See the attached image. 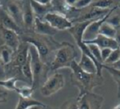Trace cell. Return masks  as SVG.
Segmentation results:
<instances>
[{"mask_svg": "<svg viewBox=\"0 0 120 109\" xmlns=\"http://www.w3.org/2000/svg\"><path fill=\"white\" fill-rule=\"evenodd\" d=\"M43 20L48 22L52 27L58 30H69L73 26V22L66 16L56 12H48L44 16Z\"/></svg>", "mask_w": 120, "mask_h": 109, "instance_id": "obj_7", "label": "cell"}, {"mask_svg": "<svg viewBox=\"0 0 120 109\" xmlns=\"http://www.w3.org/2000/svg\"><path fill=\"white\" fill-rule=\"evenodd\" d=\"M23 2V22L24 26L27 29L34 28L35 15L32 8L30 0H24Z\"/></svg>", "mask_w": 120, "mask_h": 109, "instance_id": "obj_12", "label": "cell"}, {"mask_svg": "<svg viewBox=\"0 0 120 109\" xmlns=\"http://www.w3.org/2000/svg\"><path fill=\"white\" fill-rule=\"evenodd\" d=\"M113 4H114V0H96L91 4V6L101 9H109Z\"/></svg>", "mask_w": 120, "mask_h": 109, "instance_id": "obj_25", "label": "cell"}, {"mask_svg": "<svg viewBox=\"0 0 120 109\" xmlns=\"http://www.w3.org/2000/svg\"><path fill=\"white\" fill-rule=\"evenodd\" d=\"M30 3H31V6L35 16L40 18L41 20H43L44 16L48 12H52V3L51 4H42L35 0H30Z\"/></svg>", "mask_w": 120, "mask_h": 109, "instance_id": "obj_17", "label": "cell"}, {"mask_svg": "<svg viewBox=\"0 0 120 109\" xmlns=\"http://www.w3.org/2000/svg\"><path fill=\"white\" fill-rule=\"evenodd\" d=\"M30 57H31V66L34 76L32 87L35 89L40 85L42 80L46 78L47 71H48V65L42 60L35 46L30 44Z\"/></svg>", "mask_w": 120, "mask_h": 109, "instance_id": "obj_4", "label": "cell"}, {"mask_svg": "<svg viewBox=\"0 0 120 109\" xmlns=\"http://www.w3.org/2000/svg\"><path fill=\"white\" fill-rule=\"evenodd\" d=\"M18 79L16 77L9 78L8 80H1L0 85L3 88H5L8 90H11V91H16L17 93L18 89H19V88L16 85V83Z\"/></svg>", "mask_w": 120, "mask_h": 109, "instance_id": "obj_23", "label": "cell"}, {"mask_svg": "<svg viewBox=\"0 0 120 109\" xmlns=\"http://www.w3.org/2000/svg\"><path fill=\"white\" fill-rule=\"evenodd\" d=\"M70 68L72 70L70 76L72 84L79 90V97H81L87 92H92L94 88L101 85L104 81L103 76L97 73H89L83 71L79 66V62L75 60L71 62Z\"/></svg>", "mask_w": 120, "mask_h": 109, "instance_id": "obj_1", "label": "cell"}, {"mask_svg": "<svg viewBox=\"0 0 120 109\" xmlns=\"http://www.w3.org/2000/svg\"><path fill=\"white\" fill-rule=\"evenodd\" d=\"M65 85V78L60 73L51 76L47 78L46 81L40 89L41 94L45 97H49L54 93L59 92Z\"/></svg>", "mask_w": 120, "mask_h": 109, "instance_id": "obj_5", "label": "cell"}, {"mask_svg": "<svg viewBox=\"0 0 120 109\" xmlns=\"http://www.w3.org/2000/svg\"><path fill=\"white\" fill-rule=\"evenodd\" d=\"M21 73L23 74V76H24L26 79H28L29 81H30V85H32V84H33L34 76H33V71H32L30 53V56H29V58L27 59V61L21 66Z\"/></svg>", "mask_w": 120, "mask_h": 109, "instance_id": "obj_22", "label": "cell"}, {"mask_svg": "<svg viewBox=\"0 0 120 109\" xmlns=\"http://www.w3.org/2000/svg\"><path fill=\"white\" fill-rule=\"evenodd\" d=\"M93 0H78V2L74 5V8L77 9H82L87 6L92 4Z\"/></svg>", "mask_w": 120, "mask_h": 109, "instance_id": "obj_30", "label": "cell"}, {"mask_svg": "<svg viewBox=\"0 0 120 109\" xmlns=\"http://www.w3.org/2000/svg\"><path fill=\"white\" fill-rule=\"evenodd\" d=\"M118 8H119V9H120V4L119 5V6H118Z\"/></svg>", "mask_w": 120, "mask_h": 109, "instance_id": "obj_36", "label": "cell"}, {"mask_svg": "<svg viewBox=\"0 0 120 109\" xmlns=\"http://www.w3.org/2000/svg\"><path fill=\"white\" fill-rule=\"evenodd\" d=\"M112 14V13H111ZM111 14L109 16V17L106 19V22L109 24L112 25L114 27H119L120 26V16L119 15H114V16H111Z\"/></svg>", "mask_w": 120, "mask_h": 109, "instance_id": "obj_29", "label": "cell"}, {"mask_svg": "<svg viewBox=\"0 0 120 109\" xmlns=\"http://www.w3.org/2000/svg\"><path fill=\"white\" fill-rule=\"evenodd\" d=\"M99 34L105 35V36L109 37V38L115 39L116 34H117V28L113 26L112 25L109 24L105 21L103 22L102 25L100 27Z\"/></svg>", "mask_w": 120, "mask_h": 109, "instance_id": "obj_20", "label": "cell"}, {"mask_svg": "<svg viewBox=\"0 0 120 109\" xmlns=\"http://www.w3.org/2000/svg\"><path fill=\"white\" fill-rule=\"evenodd\" d=\"M87 46H88L89 49H90L92 54L94 56V57L101 63H103L102 58H101V48L98 45H96L95 44H87Z\"/></svg>", "mask_w": 120, "mask_h": 109, "instance_id": "obj_27", "label": "cell"}, {"mask_svg": "<svg viewBox=\"0 0 120 109\" xmlns=\"http://www.w3.org/2000/svg\"><path fill=\"white\" fill-rule=\"evenodd\" d=\"M16 52V64L19 66H21L26 62L30 56V44L24 41L22 44H20V47Z\"/></svg>", "mask_w": 120, "mask_h": 109, "instance_id": "obj_18", "label": "cell"}, {"mask_svg": "<svg viewBox=\"0 0 120 109\" xmlns=\"http://www.w3.org/2000/svg\"><path fill=\"white\" fill-rule=\"evenodd\" d=\"M78 54L73 44L63 42L56 50L55 55L51 62L52 70H58L64 67H70L73 61L75 60Z\"/></svg>", "mask_w": 120, "mask_h": 109, "instance_id": "obj_2", "label": "cell"}, {"mask_svg": "<svg viewBox=\"0 0 120 109\" xmlns=\"http://www.w3.org/2000/svg\"><path fill=\"white\" fill-rule=\"evenodd\" d=\"M115 40H117L118 44H119V46H120V27L119 29H117V34H116Z\"/></svg>", "mask_w": 120, "mask_h": 109, "instance_id": "obj_32", "label": "cell"}, {"mask_svg": "<svg viewBox=\"0 0 120 109\" xmlns=\"http://www.w3.org/2000/svg\"><path fill=\"white\" fill-rule=\"evenodd\" d=\"M0 19H1V25L7 29H9L16 32L18 35L22 34V29L18 25L14 19L1 7L0 10Z\"/></svg>", "mask_w": 120, "mask_h": 109, "instance_id": "obj_13", "label": "cell"}, {"mask_svg": "<svg viewBox=\"0 0 120 109\" xmlns=\"http://www.w3.org/2000/svg\"><path fill=\"white\" fill-rule=\"evenodd\" d=\"M79 65L83 71H87V72L97 73V67H96V62L90 57L86 55L83 52H82L81 60L79 62Z\"/></svg>", "mask_w": 120, "mask_h": 109, "instance_id": "obj_19", "label": "cell"}, {"mask_svg": "<svg viewBox=\"0 0 120 109\" xmlns=\"http://www.w3.org/2000/svg\"><path fill=\"white\" fill-rule=\"evenodd\" d=\"M65 2H66L67 4H69L70 6L71 7H74V5H75V3L78 2V0H65Z\"/></svg>", "mask_w": 120, "mask_h": 109, "instance_id": "obj_33", "label": "cell"}, {"mask_svg": "<svg viewBox=\"0 0 120 109\" xmlns=\"http://www.w3.org/2000/svg\"><path fill=\"white\" fill-rule=\"evenodd\" d=\"M109 11H110V10H109V9H101V8L92 7V8H91L87 12L83 13V14L81 15L80 16L76 18L75 20H73L72 22L76 23V22L86 21H89V20L99 19V18L105 16Z\"/></svg>", "mask_w": 120, "mask_h": 109, "instance_id": "obj_14", "label": "cell"}, {"mask_svg": "<svg viewBox=\"0 0 120 109\" xmlns=\"http://www.w3.org/2000/svg\"><path fill=\"white\" fill-rule=\"evenodd\" d=\"M19 1H24V0H19Z\"/></svg>", "mask_w": 120, "mask_h": 109, "instance_id": "obj_37", "label": "cell"}, {"mask_svg": "<svg viewBox=\"0 0 120 109\" xmlns=\"http://www.w3.org/2000/svg\"><path fill=\"white\" fill-rule=\"evenodd\" d=\"M113 49L109 48H104L101 49V58H102L103 63L105 62V61L108 58V57L109 56V54L111 53Z\"/></svg>", "mask_w": 120, "mask_h": 109, "instance_id": "obj_31", "label": "cell"}, {"mask_svg": "<svg viewBox=\"0 0 120 109\" xmlns=\"http://www.w3.org/2000/svg\"><path fill=\"white\" fill-rule=\"evenodd\" d=\"M114 108L115 109H118V108H120V103L119 105H118V106H116V107H114Z\"/></svg>", "mask_w": 120, "mask_h": 109, "instance_id": "obj_35", "label": "cell"}, {"mask_svg": "<svg viewBox=\"0 0 120 109\" xmlns=\"http://www.w3.org/2000/svg\"><path fill=\"white\" fill-rule=\"evenodd\" d=\"M120 61V47L117 48L115 49H113L111 53L108 57V58L105 61L104 64H107V65H114V64L117 63L118 62Z\"/></svg>", "mask_w": 120, "mask_h": 109, "instance_id": "obj_24", "label": "cell"}, {"mask_svg": "<svg viewBox=\"0 0 120 109\" xmlns=\"http://www.w3.org/2000/svg\"><path fill=\"white\" fill-rule=\"evenodd\" d=\"M35 1L38 2L42 4H51L52 3V0H35Z\"/></svg>", "mask_w": 120, "mask_h": 109, "instance_id": "obj_34", "label": "cell"}, {"mask_svg": "<svg viewBox=\"0 0 120 109\" xmlns=\"http://www.w3.org/2000/svg\"><path fill=\"white\" fill-rule=\"evenodd\" d=\"M48 37L46 35H38L36 33V35H27V36L23 37V41L27 42V43L33 44L35 46V48L38 50V53L40 55V57L42 60L47 63V60L50 57V54L52 53V51L55 49L56 50L57 48H53L54 46H60V44H57L54 45V43L56 42L48 40Z\"/></svg>", "mask_w": 120, "mask_h": 109, "instance_id": "obj_3", "label": "cell"}, {"mask_svg": "<svg viewBox=\"0 0 120 109\" xmlns=\"http://www.w3.org/2000/svg\"><path fill=\"white\" fill-rule=\"evenodd\" d=\"M34 30L38 35H46V36H53L58 32V30L52 27L48 22L44 20H41L38 17H35Z\"/></svg>", "mask_w": 120, "mask_h": 109, "instance_id": "obj_11", "label": "cell"}, {"mask_svg": "<svg viewBox=\"0 0 120 109\" xmlns=\"http://www.w3.org/2000/svg\"><path fill=\"white\" fill-rule=\"evenodd\" d=\"M85 44H95L100 47V48H109L111 49H115L117 48L120 47L119 44H118L117 40L115 39L109 38V37L105 36L103 35H99L96 36L94 40H90V41L84 42Z\"/></svg>", "mask_w": 120, "mask_h": 109, "instance_id": "obj_15", "label": "cell"}, {"mask_svg": "<svg viewBox=\"0 0 120 109\" xmlns=\"http://www.w3.org/2000/svg\"><path fill=\"white\" fill-rule=\"evenodd\" d=\"M34 89L33 87H28V86H23L19 88L17 93H19L20 96L24 97V98H31L32 94L34 93Z\"/></svg>", "mask_w": 120, "mask_h": 109, "instance_id": "obj_28", "label": "cell"}, {"mask_svg": "<svg viewBox=\"0 0 120 109\" xmlns=\"http://www.w3.org/2000/svg\"><path fill=\"white\" fill-rule=\"evenodd\" d=\"M103 68H105L106 70L109 71L111 75L113 76V78L114 79V81L119 84V93H120V69H117V68L114 67V66H107L105 64L103 65Z\"/></svg>", "mask_w": 120, "mask_h": 109, "instance_id": "obj_26", "label": "cell"}, {"mask_svg": "<svg viewBox=\"0 0 120 109\" xmlns=\"http://www.w3.org/2000/svg\"><path fill=\"white\" fill-rule=\"evenodd\" d=\"M1 40L2 44L9 46L14 52H16L20 47L19 35L16 32L7 29L1 25Z\"/></svg>", "mask_w": 120, "mask_h": 109, "instance_id": "obj_10", "label": "cell"}, {"mask_svg": "<svg viewBox=\"0 0 120 109\" xmlns=\"http://www.w3.org/2000/svg\"><path fill=\"white\" fill-rule=\"evenodd\" d=\"M6 9L2 7L20 26H24L23 22V2L19 0H7Z\"/></svg>", "mask_w": 120, "mask_h": 109, "instance_id": "obj_8", "label": "cell"}, {"mask_svg": "<svg viewBox=\"0 0 120 109\" xmlns=\"http://www.w3.org/2000/svg\"><path fill=\"white\" fill-rule=\"evenodd\" d=\"M36 107H39L42 108H49L48 105L44 104V103H41V102L38 101V100L33 99L31 98H24V97L20 96L19 101H18L17 104L16 106V109H28L32 108H36Z\"/></svg>", "mask_w": 120, "mask_h": 109, "instance_id": "obj_16", "label": "cell"}, {"mask_svg": "<svg viewBox=\"0 0 120 109\" xmlns=\"http://www.w3.org/2000/svg\"><path fill=\"white\" fill-rule=\"evenodd\" d=\"M104 98L93 92H87L78 97L77 107L79 109H98L101 108Z\"/></svg>", "mask_w": 120, "mask_h": 109, "instance_id": "obj_6", "label": "cell"}, {"mask_svg": "<svg viewBox=\"0 0 120 109\" xmlns=\"http://www.w3.org/2000/svg\"><path fill=\"white\" fill-rule=\"evenodd\" d=\"M12 52L14 51L6 44H1V48H0V57H1V62L3 65L10 63L11 61L12 57Z\"/></svg>", "mask_w": 120, "mask_h": 109, "instance_id": "obj_21", "label": "cell"}, {"mask_svg": "<svg viewBox=\"0 0 120 109\" xmlns=\"http://www.w3.org/2000/svg\"><path fill=\"white\" fill-rule=\"evenodd\" d=\"M116 9V8H114V9H111L105 16H102V17L99 18V19L94 20L93 21H92L87 26V28L85 29V31L83 33V42L86 41H90V40H94L95 38H96L98 35H99V30H100V27L102 25V23L104 21H106L109 16Z\"/></svg>", "mask_w": 120, "mask_h": 109, "instance_id": "obj_9", "label": "cell"}]
</instances>
